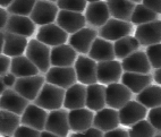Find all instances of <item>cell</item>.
Instances as JSON below:
<instances>
[{
  "mask_svg": "<svg viewBox=\"0 0 161 137\" xmlns=\"http://www.w3.org/2000/svg\"><path fill=\"white\" fill-rule=\"evenodd\" d=\"M85 94L86 85L82 83H75L65 90L63 107L67 110L78 109L85 107Z\"/></svg>",
  "mask_w": 161,
  "mask_h": 137,
  "instance_id": "cell-24",
  "label": "cell"
},
{
  "mask_svg": "<svg viewBox=\"0 0 161 137\" xmlns=\"http://www.w3.org/2000/svg\"><path fill=\"white\" fill-rule=\"evenodd\" d=\"M9 72L14 74L16 77H24V76L37 75L40 70L26 56L20 54V56L12 57Z\"/></svg>",
  "mask_w": 161,
  "mask_h": 137,
  "instance_id": "cell-29",
  "label": "cell"
},
{
  "mask_svg": "<svg viewBox=\"0 0 161 137\" xmlns=\"http://www.w3.org/2000/svg\"><path fill=\"white\" fill-rule=\"evenodd\" d=\"M132 100V92L121 83H110L106 86V106L119 109Z\"/></svg>",
  "mask_w": 161,
  "mask_h": 137,
  "instance_id": "cell-13",
  "label": "cell"
},
{
  "mask_svg": "<svg viewBox=\"0 0 161 137\" xmlns=\"http://www.w3.org/2000/svg\"><path fill=\"white\" fill-rule=\"evenodd\" d=\"M6 89L7 87L5 86V84H3V78H1V76H0V94H1Z\"/></svg>",
  "mask_w": 161,
  "mask_h": 137,
  "instance_id": "cell-51",
  "label": "cell"
},
{
  "mask_svg": "<svg viewBox=\"0 0 161 137\" xmlns=\"http://www.w3.org/2000/svg\"><path fill=\"white\" fill-rule=\"evenodd\" d=\"M5 32V31H3ZM27 46V37L19 34H14L5 32V37H3V53L8 56V57H16L20 56L25 51V48Z\"/></svg>",
  "mask_w": 161,
  "mask_h": 137,
  "instance_id": "cell-28",
  "label": "cell"
},
{
  "mask_svg": "<svg viewBox=\"0 0 161 137\" xmlns=\"http://www.w3.org/2000/svg\"><path fill=\"white\" fill-rule=\"evenodd\" d=\"M136 101L143 104L145 108H154L161 106V87L160 85L150 84L137 93Z\"/></svg>",
  "mask_w": 161,
  "mask_h": 137,
  "instance_id": "cell-31",
  "label": "cell"
},
{
  "mask_svg": "<svg viewBox=\"0 0 161 137\" xmlns=\"http://www.w3.org/2000/svg\"><path fill=\"white\" fill-rule=\"evenodd\" d=\"M98 36V32L91 27H82L78 31L72 33L69 37V46H72L76 52L86 54L90 50L93 40Z\"/></svg>",
  "mask_w": 161,
  "mask_h": 137,
  "instance_id": "cell-20",
  "label": "cell"
},
{
  "mask_svg": "<svg viewBox=\"0 0 161 137\" xmlns=\"http://www.w3.org/2000/svg\"><path fill=\"white\" fill-rule=\"evenodd\" d=\"M120 79L121 84H124L132 93H136V94L153 82L152 75L150 73L142 74V73L125 72L121 74Z\"/></svg>",
  "mask_w": 161,
  "mask_h": 137,
  "instance_id": "cell-27",
  "label": "cell"
},
{
  "mask_svg": "<svg viewBox=\"0 0 161 137\" xmlns=\"http://www.w3.org/2000/svg\"><path fill=\"white\" fill-rule=\"evenodd\" d=\"M48 111L36 104L29 103L24 109L23 113L20 114V123L30 126L32 128L41 131L44 129Z\"/></svg>",
  "mask_w": 161,
  "mask_h": 137,
  "instance_id": "cell-16",
  "label": "cell"
},
{
  "mask_svg": "<svg viewBox=\"0 0 161 137\" xmlns=\"http://www.w3.org/2000/svg\"><path fill=\"white\" fill-rule=\"evenodd\" d=\"M10 61H12V58L6 56V54L0 53V76H3V74L9 72Z\"/></svg>",
  "mask_w": 161,
  "mask_h": 137,
  "instance_id": "cell-42",
  "label": "cell"
},
{
  "mask_svg": "<svg viewBox=\"0 0 161 137\" xmlns=\"http://www.w3.org/2000/svg\"><path fill=\"white\" fill-rule=\"evenodd\" d=\"M1 78H3V84H5V86H6L7 89L13 87V86H14L15 80H16V76H15L14 74H12L10 72L3 74V76H1Z\"/></svg>",
  "mask_w": 161,
  "mask_h": 137,
  "instance_id": "cell-45",
  "label": "cell"
},
{
  "mask_svg": "<svg viewBox=\"0 0 161 137\" xmlns=\"http://www.w3.org/2000/svg\"><path fill=\"white\" fill-rule=\"evenodd\" d=\"M25 56L37 67L41 73H46L50 68V48L39 40L27 41Z\"/></svg>",
  "mask_w": 161,
  "mask_h": 137,
  "instance_id": "cell-2",
  "label": "cell"
},
{
  "mask_svg": "<svg viewBox=\"0 0 161 137\" xmlns=\"http://www.w3.org/2000/svg\"><path fill=\"white\" fill-rule=\"evenodd\" d=\"M3 31L29 37L34 33L35 24L32 22V19L29 16L9 14L6 25L3 27Z\"/></svg>",
  "mask_w": 161,
  "mask_h": 137,
  "instance_id": "cell-14",
  "label": "cell"
},
{
  "mask_svg": "<svg viewBox=\"0 0 161 137\" xmlns=\"http://www.w3.org/2000/svg\"><path fill=\"white\" fill-rule=\"evenodd\" d=\"M20 123V117L12 111L0 109V136H13Z\"/></svg>",
  "mask_w": 161,
  "mask_h": 137,
  "instance_id": "cell-33",
  "label": "cell"
},
{
  "mask_svg": "<svg viewBox=\"0 0 161 137\" xmlns=\"http://www.w3.org/2000/svg\"><path fill=\"white\" fill-rule=\"evenodd\" d=\"M133 32V25L126 20L109 18L102 26L99 27V35L108 41H116L125 35H130Z\"/></svg>",
  "mask_w": 161,
  "mask_h": 137,
  "instance_id": "cell-5",
  "label": "cell"
},
{
  "mask_svg": "<svg viewBox=\"0 0 161 137\" xmlns=\"http://www.w3.org/2000/svg\"><path fill=\"white\" fill-rule=\"evenodd\" d=\"M147 108L141 104L137 101L130 100L126 102L121 108L118 109V118L119 123L124 126H130L136 121L144 119L147 117Z\"/></svg>",
  "mask_w": 161,
  "mask_h": 137,
  "instance_id": "cell-12",
  "label": "cell"
},
{
  "mask_svg": "<svg viewBox=\"0 0 161 137\" xmlns=\"http://www.w3.org/2000/svg\"><path fill=\"white\" fill-rule=\"evenodd\" d=\"M64 95H65V89L44 82L40 92L37 93L36 97L33 101H34V104L50 111V110L63 108Z\"/></svg>",
  "mask_w": 161,
  "mask_h": 137,
  "instance_id": "cell-1",
  "label": "cell"
},
{
  "mask_svg": "<svg viewBox=\"0 0 161 137\" xmlns=\"http://www.w3.org/2000/svg\"><path fill=\"white\" fill-rule=\"evenodd\" d=\"M135 39L140 46L147 47L161 42V22L154 19L152 22L140 24L135 31Z\"/></svg>",
  "mask_w": 161,
  "mask_h": 137,
  "instance_id": "cell-9",
  "label": "cell"
},
{
  "mask_svg": "<svg viewBox=\"0 0 161 137\" xmlns=\"http://www.w3.org/2000/svg\"><path fill=\"white\" fill-rule=\"evenodd\" d=\"M44 79L47 83H51L65 90L77 82L75 69L73 66H69V67L52 66L46 72Z\"/></svg>",
  "mask_w": 161,
  "mask_h": 137,
  "instance_id": "cell-6",
  "label": "cell"
},
{
  "mask_svg": "<svg viewBox=\"0 0 161 137\" xmlns=\"http://www.w3.org/2000/svg\"><path fill=\"white\" fill-rule=\"evenodd\" d=\"M160 53H161V46L160 43H155V44H151V46L147 47V60H149L151 68H160L161 66V59H160Z\"/></svg>",
  "mask_w": 161,
  "mask_h": 137,
  "instance_id": "cell-37",
  "label": "cell"
},
{
  "mask_svg": "<svg viewBox=\"0 0 161 137\" xmlns=\"http://www.w3.org/2000/svg\"><path fill=\"white\" fill-rule=\"evenodd\" d=\"M144 6L153 10L154 13L160 15L161 13V0H142L141 1Z\"/></svg>",
  "mask_w": 161,
  "mask_h": 137,
  "instance_id": "cell-43",
  "label": "cell"
},
{
  "mask_svg": "<svg viewBox=\"0 0 161 137\" xmlns=\"http://www.w3.org/2000/svg\"><path fill=\"white\" fill-rule=\"evenodd\" d=\"M85 1H89V3H92V1H97V0H85Z\"/></svg>",
  "mask_w": 161,
  "mask_h": 137,
  "instance_id": "cell-53",
  "label": "cell"
},
{
  "mask_svg": "<svg viewBox=\"0 0 161 137\" xmlns=\"http://www.w3.org/2000/svg\"><path fill=\"white\" fill-rule=\"evenodd\" d=\"M29 103L30 101L27 99L22 96L13 87L6 89L0 94V109L12 111L18 116L23 113L24 109Z\"/></svg>",
  "mask_w": 161,
  "mask_h": 137,
  "instance_id": "cell-18",
  "label": "cell"
},
{
  "mask_svg": "<svg viewBox=\"0 0 161 137\" xmlns=\"http://www.w3.org/2000/svg\"><path fill=\"white\" fill-rule=\"evenodd\" d=\"M160 134V133H158ZM157 135V129L145 119H141L130 125L128 136L132 137H152Z\"/></svg>",
  "mask_w": 161,
  "mask_h": 137,
  "instance_id": "cell-35",
  "label": "cell"
},
{
  "mask_svg": "<svg viewBox=\"0 0 161 137\" xmlns=\"http://www.w3.org/2000/svg\"><path fill=\"white\" fill-rule=\"evenodd\" d=\"M84 17H85L86 23L93 27L102 26L110 18L107 3L104 1H101V0L89 3V5H86V7H85Z\"/></svg>",
  "mask_w": 161,
  "mask_h": 137,
  "instance_id": "cell-17",
  "label": "cell"
},
{
  "mask_svg": "<svg viewBox=\"0 0 161 137\" xmlns=\"http://www.w3.org/2000/svg\"><path fill=\"white\" fill-rule=\"evenodd\" d=\"M36 40L49 47L58 46L66 43V41L68 40V33L64 31L57 24L49 23L46 25H41L37 31Z\"/></svg>",
  "mask_w": 161,
  "mask_h": 137,
  "instance_id": "cell-11",
  "label": "cell"
},
{
  "mask_svg": "<svg viewBox=\"0 0 161 137\" xmlns=\"http://www.w3.org/2000/svg\"><path fill=\"white\" fill-rule=\"evenodd\" d=\"M152 79L154 80L158 85L161 84V69L160 68H155L154 74H153V76H152Z\"/></svg>",
  "mask_w": 161,
  "mask_h": 137,
  "instance_id": "cell-47",
  "label": "cell"
},
{
  "mask_svg": "<svg viewBox=\"0 0 161 137\" xmlns=\"http://www.w3.org/2000/svg\"><path fill=\"white\" fill-rule=\"evenodd\" d=\"M123 68L119 61L112 59L97 63V78L98 82L103 85L116 83L120 80Z\"/></svg>",
  "mask_w": 161,
  "mask_h": 137,
  "instance_id": "cell-10",
  "label": "cell"
},
{
  "mask_svg": "<svg viewBox=\"0 0 161 137\" xmlns=\"http://www.w3.org/2000/svg\"><path fill=\"white\" fill-rule=\"evenodd\" d=\"M87 54L94 61H106V60L116 59L115 52H114V44L110 41L98 36L93 40Z\"/></svg>",
  "mask_w": 161,
  "mask_h": 137,
  "instance_id": "cell-25",
  "label": "cell"
},
{
  "mask_svg": "<svg viewBox=\"0 0 161 137\" xmlns=\"http://www.w3.org/2000/svg\"><path fill=\"white\" fill-rule=\"evenodd\" d=\"M159 14L154 13L153 10L149 9L145 7L143 3H136L134 9H133L132 15H130V22L135 25H140V24L147 23V22H152V20L157 19Z\"/></svg>",
  "mask_w": 161,
  "mask_h": 137,
  "instance_id": "cell-34",
  "label": "cell"
},
{
  "mask_svg": "<svg viewBox=\"0 0 161 137\" xmlns=\"http://www.w3.org/2000/svg\"><path fill=\"white\" fill-rule=\"evenodd\" d=\"M69 136H72V137H101V136H103V131H101L100 129L91 126V127L84 129V130H82V131L73 133V134L69 135Z\"/></svg>",
  "mask_w": 161,
  "mask_h": 137,
  "instance_id": "cell-41",
  "label": "cell"
},
{
  "mask_svg": "<svg viewBox=\"0 0 161 137\" xmlns=\"http://www.w3.org/2000/svg\"><path fill=\"white\" fill-rule=\"evenodd\" d=\"M56 20H57V25L60 26L64 31L69 34L78 31L86 25V20L82 13L65 10V9L58 10Z\"/></svg>",
  "mask_w": 161,
  "mask_h": 137,
  "instance_id": "cell-15",
  "label": "cell"
},
{
  "mask_svg": "<svg viewBox=\"0 0 161 137\" xmlns=\"http://www.w3.org/2000/svg\"><path fill=\"white\" fill-rule=\"evenodd\" d=\"M13 0H0V7H3V8H7V7L10 5Z\"/></svg>",
  "mask_w": 161,
  "mask_h": 137,
  "instance_id": "cell-50",
  "label": "cell"
},
{
  "mask_svg": "<svg viewBox=\"0 0 161 137\" xmlns=\"http://www.w3.org/2000/svg\"><path fill=\"white\" fill-rule=\"evenodd\" d=\"M92 126L100 129L101 131H106L114 129L119 126V118H118V110L114 108H102L97 111L93 116Z\"/></svg>",
  "mask_w": 161,
  "mask_h": 137,
  "instance_id": "cell-23",
  "label": "cell"
},
{
  "mask_svg": "<svg viewBox=\"0 0 161 137\" xmlns=\"http://www.w3.org/2000/svg\"><path fill=\"white\" fill-rule=\"evenodd\" d=\"M77 58V52L69 44H58L53 46L50 50V65L69 67L73 66Z\"/></svg>",
  "mask_w": 161,
  "mask_h": 137,
  "instance_id": "cell-19",
  "label": "cell"
},
{
  "mask_svg": "<svg viewBox=\"0 0 161 137\" xmlns=\"http://www.w3.org/2000/svg\"><path fill=\"white\" fill-rule=\"evenodd\" d=\"M44 82H46L44 77L39 74L24 76V77H16L13 89L31 102L36 97Z\"/></svg>",
  "mask_w": 161,
  "mask_h": 137,
  "instance_id": "cell-4",
  "label": "cell"
},
{
  "mask_svg": "<svg viewBox=\"0 0 161 137\" xmlns=\"http://www.w3.org/2000/svg\"><path fill=\"white\" fill-rule=\"evenodd\" d=\"M76 79L84 85L98 83L97 78V61L85 56H77L74 63Z\"/></svg>",
  "mask_w": 161,
  "mask_h": 137,
  "instance_id": "cell-7",
  "label": "cell"
},
{
  "mask_svg": "<svg viewBox=\"0 0 161 137\" xmlns=\"http://www.w3.org/2000/svg\"><path fill=\"white\" fill-rule=\"evenodd\" d=\"M151 110L149 111L147 114V121H149L151 125L157 129L158 133H160L161 129V109L160 107H154V108H150Z\"/></svg>",
  "mask_w": 161,
  "mask_h": 137,
  "instance_id": "cell-40",
  "label": "cell"
},
{
  "mask_svg": "<svg viewBox=\"0 0 161 137\" xmlns=\"http://www.w3.org/2000/svg\"><path fill=\"white\" fill-rule=\"evenodd\" d=\"M130 1H133L134 3H140L142 1V0H130Z\"/></svg>",
  "mask_w": 161,
  "mask_h": 137,
  "instance_id": "cell-52",
  "label": "cell"
},
{
  "mask_svg": "<svg viewBox=\"0 0 161 137\" xmlns=\"http://www.w3.org/2000/svg\"><path fill=\"white\" fill-rule=\"evenodd\" d=\"M3 37H5V32L0 30V53H3Z\"/></svg>",
  "mask_w": 161,
  "mask_h": 137,
  "instance_id": "cell-49",
  "label": "cell"
},
{
  "mask_svg": "<svg viewBox=\"0 0 161 137\" xmlns=\"http://www.w3.org/2000/svg\"><path fill=\"white\" fill-rule=\"evenodd\" d=\"M35 1L36 0H13L6 10L8 12V14L29 16Z\"/></svg>",
  "mask_w": 161,
  "mask_h": 137,
  "instance_id": "cell-36",
  "label": "cell"
},
{
  "mask_svg": "<svg viewBox=\"0 0 161 137\" xmlns=\"http://www.w3.org/2000/svg\"><path fill=\"white\" fill-rule=\"evenodd\" d=\"M8 12H7L6 9L3 8V7H0V30H3V27L6 25V22H7V18H8Z\"/></svg>",
  "mask_w": 161,
  "mask_h": 137,
  "instance_id": "cell-46",
  "label": "cell"
},
{
  "mask_svg": "<svg viewBox=\"0 0 161 137\" xmlns=\"http://www.w3.org/2000/svg\"><path fill=\"white\" fill-rule=\"evenodd\" d=\"M104 137H127L128 136V131L125 130L124 128H119V127H116L114 129H110V130L103 133Z\"/></svg>",
  "mask_w": 161,
  "mask_h": 137,
  "instance_id": "cell-44",
  "label": "cell"
},
{
  "mask_svg": "<svg viewBox=\"0 0 161 137\" xmlns=\"http://www.w3.org/2000/svg\"><path fill=\"white\" fill-rule=\"evenodd\" d=\"M108 10L111 17L130 22V15L136 3L130 0H107Z\"/></svg>",
  "mask_w": 161,
  "mask_h": 137,
  "instance_id": "cell-30",
  "label": "cell"
},
{
  "mask_svg": "<svg viewBox=\"0 0 161 137\" xmlns=\"http://www.w3.org/2000/svg\"><path fill=\"white\" fill-rule=\"evenodd\" d=\"M56 3L59 9L73 10L77 13H83L86 7L85 0H57Z\"/></svg>",
  "mask_w": 161,
  "mask_h": 137,
  "instance_id": "cell-38",
  "label": "cell"
},
{
  "mask_svg": "<svg viewBox=\"0 0 161 137\" xmlns=\"http://www.w3.org/2000/svg\"><path fill=\"white\" fill-rule=\"evenodd\" d=\"M39 136H41V137H57V135H55L53 133H51V131H49V130L43 129V130L40 131V135H39Z\"/></svg>",
  "mask_w": 161,
  "mask_h": 137,
  "instance_id": "cell-48",
  "label": "cell"
},
{
  "mask_svg": "<svg viewBox=\"0 0 161 137\" xmlns=\"http://www.w3.org/2000/svg\"><path fill=\"white\" fill-rule=\"evenodd\" d=\"M39 135H40V131L39 130L32 128V127H30V126L19 123V125L17 126V128L15 129L13 136H15V137H37Z\"/></svg>",
  "mask_w": 161,
  "mask_h": 137,
  "instance_id": "cell-39",
  "label": "cell"
},
{
  "mask_svg": "<svg viewBox=\"0 0 161 137\" xmlns=\"http://www.w3.org/2000/svg\"><path fill=\"white\" fill-rule=\"evenodd\" d=\"M58 6L49 0H36L29 17L35 25H46L53 23L58 14Z\"/></svg>",
  "mask_w": 161,
  "mask_h": 137,
  "instance_id": "cell-3",
  "label": "cell"
},
{
  "mask_svg": "<svg viewBox=\"0 0 161 137\" xmlns=\"http://www.w3.org/2000/svg\"><path fill=\"white\" fill-rule=\"evenodd\" d=\"M44 129L53 133L57 136H67L69 134L68 111L67 109H55L50 110L47 116Z\"/></svg>",
  "mask_w": 161,
  "mask_h": 137,
  "instance_id": "cell-8",
  "label": "cell"
},
{
  "mask_svg": "<svg viewBox=\"0 0 161 137\" xmlns=\"http://www.w3.org/2000/svg\"><path fill=\"white\" fill-rule=\"evenodd\" d=\"M120 63L121 68L124 72H133V73H142V74H147L151 70V65L145 52L141 50H136L130 56L121 59Z\"/></svg>",
  "mask_w": 161,
  "mask_h": 137,
  "instance_id": "cell-22",
  "label": "cell"
},
{
  "mask_svg": "<svg viewBox=\"0 0 161 137\" xmlns=\"http://www.w3.org/2000/svg\"><path fill=\"white\" fill-rule=\"evenodd\" d=\"M140 43L135 39V36L132 35H125V36L118 39L114 43V52L115 57L118 59H124L125 57L130 56L134 51L138 50Z\"/></svg>",
  "mask_w": 161,
  "mask_h": 137,
  "instance_id": "cell-32",
  "label": "cell"
},
{
  "mask_svg": "<svg viewBox=\"0 0 161 137\" xmlns=\"http://www.w3.org/2000/svg\"><path fill=\"white\" fill-rule=\"evenodd\" d=\"M93 111L86 107L78 109H70L68 112V123L69 130L73 133L82 131L92 126Z\"/></svg>",
  "mask_w": 161,
  "mask_h": 137,
  "instance_id": "cell-21",
  "label": "cell"
},
{
  "mask_svg": "<svg viewBox=\"0 0 161 137\" xmlns=\"http://www.w3.org/2000/svg\"><path fill=\"white\" fill-rule=\"evenodd\" d=\"M85 107L92 111H98L106 107V85L101 83L86 85Z\"/></svg>",
  "mask_w": 161,
  "mask_h": 137,
  "instance_id": "cell-26",
  "label": "cell"
},
{
  "mask_svg": "<svg viewBox=\"0 0 161 137\" xmlns=\"http://www.w3.org/2000/svg\"><path fill=\"white\" fill-rule=\"evenodd\" d=\"M49 1H52V3H56V1H57V0H49Z\"/></svg>",
  "mask_w": 161,
  "mask_h": 137,
  "instance_id": "cell-54",
  "label": "cell"
}]
</instances>
